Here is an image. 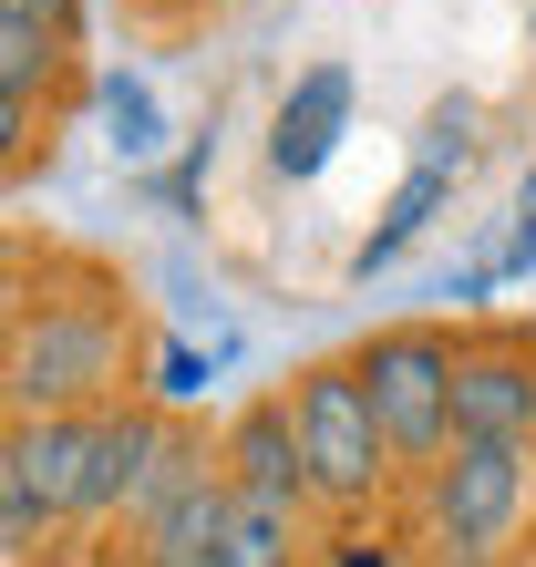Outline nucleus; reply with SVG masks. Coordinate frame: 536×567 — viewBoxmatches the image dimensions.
Instances as JSON below:
<instances>
[{"instance_id":"2","label":"nucleus","mask_w":536,"mask_h":567,"mask_svg":"<svg viewBox=\"0 0 536 567\" xmlns=\"http://www.w3.org/2000/svg\"><path fill=\"white\" fill-rule=\"evenodd\" d=\"M454 361H464V341L444 320H392V330H372V351L351 361L361 372V392H372V413H382V444H392V464H444L454 454Z\"/></svg>"},{"instance_id":"13","label":"nucleus","mask_w":536,"mask_h":567,"mask_svg":"<svg viewBox=\"0 0 536 567\" xmlns=\"http://www.w3.org/2000/svg\"><path fill=\"white\" fill-rule=\"evenodd\" d=\"M62 52H73L62 31H42V21H11V11H0V93H42V83L62 73Z\"/></svg>"},{"instance_id":"4","label":"nucleus","mask_w":536,"mask_h":567,"mask_svg":"<svg viewBox=\"0 0 536 567\" xmlns=\"http://www.w3.org/2000/svg\"><path fill=\"white\" fill-rule=\"evenodd\" d=\"M526 495H536V464L516 444H464V433H454V454L423 475L433 557H444V567H495V547H506L516 516H526Z\"/></svg>"},{"instance_id":"1","label":"nucleus","mask_w":536,"mask_h":567,"mask_svg":"<svg viewBox=\"0 0 536 567\" xmlns=\"http://www.w3.org/2000/svg\"><path fill=\"white\" fill-rule=\"evenodd\" d=\"M124 361H134L124 299L93 289V279H62V289L31 299L11 320V341H0V403H11V423L104 413V403H124Z\"/></svg>"},{"instance_id":"10","label":"nucleus","mask_w":536,"mask_h":567,"mask_svg":"<svg viewBox=\"0 0 536 567\" xmlns=\"http://www.w3.org/2000/svg\"><path fill=\"white\" fill-rule=\"evenodd\" d=\"M444 207H454V176H444V165H402V186L382 196V217H372V238L351 248V279H382V269H392V258L413 248V238H423V227L444 217Z\"/></svg>"},{"instance_id":"14","label":"nucleus","mask_w":536,"mask_h":567,"mask_svg":"<svg viewBox=\"0 0 536 567\" xmlns=\"http://www.w3.org/2000/svg\"><path fill=\"white\" fill-rule=\"evenodd\" d=\"M413 165H444V176H464V165H475V104H464V93H444V104L423 114Z\"/></svg>"},{"instance_id":"8","label":"nucleus","mask_w":536,"mask_h":567,"mask_svg":"<svg viewBox=\"0 0 536 567\" xmlns=\"http://www.w3.org/2000/svg\"><path fill=\"white\" fill-rule=\"evenodd\" d=\"M341 124H351V73H341V62H310V73L289 83L279 124H268V165H279L289 186H299V176H320L330 145H341Z\"/></svg>"},{"instance_id":"12","label":"nucleus","mask_w":536,"mask_h":567,"mask_svg":"<svg viewBox=\"0 0 536 567\" xmlns=\"http://www.w3.org/2000/svg\"><path fill=\"white\" fill-rule=\"evenodd\" d=\"M104 145L124 165H155L165 155V114H155V93L134 83V73H104Z\"/></svg>"},{"instance_id":"6","label":"nucleus","mask_w":536,"mask_h":567,"mask_svg":"<svg viewBox=\"0 0 536 567\" xmlns=\"http://www.w3.org/2000/svg\"><path fill=\"white\" fill-rule=\"evenodd\" d=\"M454 433L536 454V341H464L454 361Z\"/></svg>"},{"instance_id":"3","label":"nucleus","mask_w":536,"mask_h":567,"mask_svg":"<svg viewBox=\"0 0 536 567\" xmlns=\"http://www.w3.org/2000/svg\"><path fill=\"white\" fill-rule=\"evenodd\" d=\"M289 433H299V485H310V506H372L392 485V444H382V413L372 392H361L351 361H330V372H299L289 392Z\"/></svg>"},{"instance_id":"21","label":"nucleus","mask_w":536,"mask_h":567,"mask_svg":"<svg viewBox=\"0 0 536 567\" xmlns=\"http://www.w3.org/2000/svg\"><path fill=\"white\" fill-rule=\"evenodd\" d=\"M341 567H392V557L382 547H341Z\"/></svg>"},{"instance_id":"5","label":"nucleus","mask_w":536,"mask_h":567,"mask_svg":"<svg viewBox=\"0 0 536 567\" xmlns=\"http://www.w3.org/2000/svg\"><path fill=\"white\" fill-rule=\"evenodd\" d=\"M134 526V567H217V526H227V464L196 433H165L155 475L124 495Z\"/></svg>"},{"instance_id":"11","label":"nucleus","mask_w":536,"mask_h":567,"mask_svg":"<svg viewBox=\"0 0 536 567\" xmlns=\"http://www.w3.org/2000/svg\"><path fill=\"white\" fill-rule=\"evenodd\" d=\"M217 567H299V495H238L227 485Z\"/></svg>"},{"instance_id":"7","label":"nucleus","mask_w":536,"mask_h":567,"mask_svg":"<svg viewBox=\"0 0 536 567\" xmlns=\"http://www.w3.org/2000/svg\"><path fill=\"white\" fill-rule=\"evenodd\" d=\"M0 464H11V485L42 506L52 526L83 516V475H93V413H42V423H11L0 433Z\"/></svg>"},{"instance_id":"15","label":"nucleus","mask_w":536,"mask_h":567,"mask_svg":"<svg viewBox=\"0 0 536 567\" xmlns=\"http://www.w3.org/2000/svg\"><path fill=\"white\" fill-rule=\"evenodd\" d=\"M42 526H52V516L31 506V495L11 485V464H0V557H21V547H42Z\"/></svg>"},{"instance_id":"17","label":"nucleus","mask_w":536,"mask_h":567,"mask_svg":"<svg viewBox=\"0 0 536 567\" xmlns=\"http://www.w3.org/2000/svg\"><path fill=\"white\" fill-rule=\"evenodd\" d=\"M31 155V93H0V176Z\"/></svg>"},{"instance_id":"22","label":"nucleus","mask_w":536,"mask_h":567,"mask_svg":"<svg viewBox=\"0 0 536 567\" xmlns=\"http://www.w3.org/2000/svg\"><path fill=\"white\" fill-rule=\"evenodd\" d=\"M526 464H536V454H526Z\"/></svg>"},{"instance_id":"20","label":"nucleus","mask_w":536,"mask_h":567,"mask_svg":"<svg viewBox=\"0 0 536 567\" xmlns=\"http://www.w3.org/2000/svg\"><path fill=\"white\" fill-rule=\"evenodd\" d=\"M155 392H165V403H196V392H207V382H196V351H165V382Z\"/></svg>"},{"instance_id":"16","label":"nucleus","mask_w":536,"mask_h":567,"mask_svg":"<svg viewBox=\"0 0 536 567\" xmlns=\"http://www.w3.org/2000/svg\"><path fill=\"white\" fill-rule=\"evenodd\" d=\"M536 269V165H526V186H516V238H506V279Z\"/></svg>"},{"instance_id":"9","label":"nucleus","mask_w":536,"mask_h":567,"mask_svg":"<svg viewBox=\"0 0 536 567\" xmlns=\"http://www.w3.org/2000/svg\"><path fill=\"white\" fill-rule=\"evenodd\" d=\"M217 464H227L238 495H299V506H310V485H299V433H289V392H279V403H248L238 423H227Z\"/></svg>"},{"instance_id":"19","label":"nucleus","mask_w":536,"mask_h":567,"mask_svg":"<svg viewBox=\"0 0 536 567\" xmlns=\"http://www.w3.org/2000/svg\"><path fill=\"white\" fill-rule=\"evenodd\" d=\"M31 310V289H21V258L11 248H0V341H11V320Z\"/></svg>"},{"instance_id":"18","label":"nucleus","mask_w":536,"mask_h":567,"mask_svg":"<svg viewBox=\"0 0 536 567\" xmlns=\"http://www.w3.org/2000/svg\"><path fill=\"white\" fill-rule=\"evenodd\" d=\"M0 11H11V21H42V31H62V42H73L83 0H0Z\"/></svg>"}]
</instances>
